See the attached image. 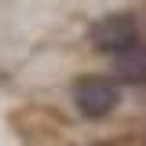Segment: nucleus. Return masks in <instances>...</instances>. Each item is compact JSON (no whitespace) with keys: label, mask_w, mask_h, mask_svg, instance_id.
I'll return each instance as SVG.
<instances>
[{"label":"nucleus","mask_w":146,"mask_h":146,"mask_svg":"<svg viewBox=\"0 0 146 146\" xmlns=\"http://www.w3.org/2000/svg\"><path fill=\"white\" fill-rule=\"evenodd\" d=\"M143 146H146V131H143Z\"/></svg>","instance_id":"4"},{"label":"nucleus","mask_w":146,"mask_h":146,"mask_svg":"<svg viewBox=\"0 0 146 146\" xmlns=\"http://www.w3.org/2000/svg\"><path fill=\"white\" fill-rule=\"evenodd\" d=\"M70 102L84 121H106L121 106V84L110 73H80L70 88Z\"/></svg>","instance_id":"1"},{"label":"nucleus","mask_w":146,"mask_h":146,"mask_svg":"<svg viewBox=\"0 0 146 146\" xmlns=\"http://www.w3.org/2000/svg\"><path fill=\"white\" fill-rule=\"evenodd\" d=\"M110 77L121 88H143L146 84V40H139L135 48L113 55L110 58Z\"/></svg>","instance_id":"3"},{"label":"nucleus","mask_w":146,"mask_h":146,"mask_svg":"<svg viewBox=\"0 0 146 146\" xmlns=\"http://www.w3.org/2000/svg\"><path fill=\"white\" fill-rule=\"evenodd\" d=\"M143 40V22L135 11H106L88 26V48L99 55H121Z\"/></svg>","instance_id":"2"}]
</instances>
